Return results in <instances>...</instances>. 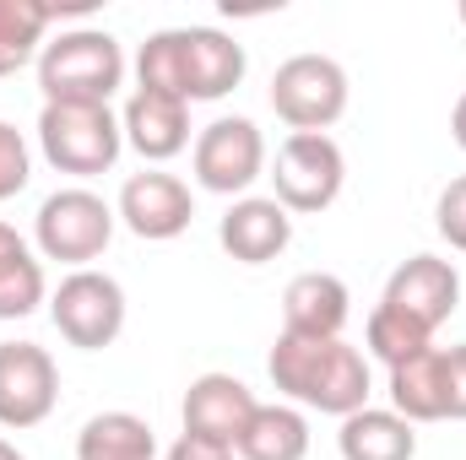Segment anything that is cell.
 Listing matches in <instances>:
<instances>
[{
    "mask_svg": "<svg viewBox=\"0 0 466 460\" xmlns=\"http://www.w3.org/2000/svg\"><path fill=\"white\" fill-rule=\"evenodd\" d=\"M266 374L293 406H309L326 417H352L369 406V357L342 336L320 342V336H288L282 331L271 357H266Z\"/></svg>",
    "mask_w": 466,
    "mask_h": 460,
    "instance_id": "cell-1",
    "label": "cell"
},
{
    "mask_svg": "<svg viewBox=\"0 0 466 460\" xmlns=\"http://www.w3.org/2000/svg\"><path fill=\"white\" fill-rule=\"evenodd\" d=\"M125 82V49L104 27H66L38 55L44 104H109Z\"/></svg>",
    "mask_w": 466,
    "mask_h": 460,
    "instance_id": "cell-2",
    "label": "cell"
},
{
    "mask_svg": "<svg viewBox=\"0 0 466 460\" xmlns=\"http://www.w3.org/2000/svg\"><path fill=\"white\" fill-rule=\"evenodd\" d=\"M38 152L49 157V168L93 179L109 174L125 152V130L109 104H44L38 115Z\"/></svg>",
    "mask_w": 466,
    "mask_h": 460,
    "instance_id": "cell-3",
    "label": "cell"
},
{
    "mask_svg": "<svg viewBox=\"0 0 466 460\" xmlns=\"http://www.w3.org/2000/svg\"><path fill=\"white\" fill-rule=\"evenodd\" d=\"M115 223L119 217L104 195L71 185V190L44 195V206H38V217H33V244H38L44 260H66V265L87 271V260H98V255L109 249Z\"/></svg>",
    "mask_w": 466,
    "mask_h": 460,
    "instance_id": "cell-4",
    "label": "cell"
},
{
    "mask_svg": "<svg viewBox=\"0 0 466 460\" xmlns=\"http://www.w3.org/2000/svg\"><path fill=\"white\" fill-rule=\"evenodd\" d=\"M271 109L293 135H326L348 115V71L331 55H293L271 76Z\"/></svg>",
    "mask_w": 466,
    "mask_h": 460,
    "instance_id": "cell-5",
    "label": "cell"
},
{
    "mask_svg": "<svg viewBox=\"0 0 466 460\" xmlns=\"http://www.w3.org/2000/svg\"><path fill=\"white\" fill-rule=\"evenodd\" d=\"M190 168H196V185L201 190L244 201L249 185L266 174V135H260V125L244 119V115L212 119L196 135V146H190Z\"/></svg>",
    "mask_w": 466,
    "mask_h": 460,
    "instance_id": "cell-6",
    "label": "cell"
},
{
    "mask_svg": "<svg viewBox=\"0 0 466 460\" xmlns=\"http://www.w3.org/2000/svg\"><path fill=\"white\" fill-rule=\"evenodd\" d=\"M49 320L55 331L82 352H104L119 342L125 331V287H119L109 271H71L55 298H49Z\"/></svg>",
    "mask_w": 466,
    "mask_h": 460,
    "instance_id": "cell-7",
    "label": "cell"
},
{
    "mask_svg": "<svg viewBox=\"0 0 466 460\" xmlns=\"http://www.w3.org/2000/svg\"><path fill=\"white\" fill-rule=\"evenodd\" d=\"M271 185H277V206H288L299 217L326 212L348 185V157L331 135H288L277 146Z\"/></svg>",
    "mask_w": 466,
    "mask_h": 460,
    "instance_id": "cell-8",
    "label": "cell"
},
{
    "mask_svg": "<svg viewBox=\"0 0 466 460\" xmlns=\"http://www.w3.org/2000/svg\"><path fill=\"white\" fill-rule=\"evenodd\" d=\"M115 217L136 238L147 244H168L190 228L196 217V195L179 174H163V168H141L119 185V201H115Z\"/></svg>",
    "mask_w": 466,
    "mask_h": 460,
    "instance_id": "cell-9",
    "label": "cell"
},
{
    "mask_svg": "<svg viewBox=\"0 0 466 460\" xmlns=\"http://www.w3.org/2000/svg\"><path fill=\"white\" fill-rule=\"evenodd\" d=\"M60 401V368L38 342H0V428H38Z\"/></svg>",
    "mask_w": 466,
    "mask_h": 460,
    "instance_id": "cell-10",
    "label": "cell"
},
{
    "mask_svg": "<svg viewBox=\"0 0 466 460\" xmlns=\"http://www.w3.org/2000/svg\"><path fill=\"white\" fill-rule=\"evenodd\" d=\"M380 304L401 309L412 325H423V331L434 336V331L461 309V276H456V265L440 260V255H412V260H401V265L390 271Z\"/></svg>",
    "mask_w": 466,
    "mask_h": 460,
    "instance_id": "cell-11",
    "label": "cell"
},
{
    "mask_svg": "<svg viewBox=\"0 0 466 460\" xmlns=\"http://www.w3.org/2000/svg\"><path fill=\"white\" fill-rule=\"evenodd\" d=\"M255 390L244 385V379H233V374H201V379H190V390H185V406H179V417H185V434H201V439H218V445H238V434H244V423L255 417Z\"/></svg>",
    "mask_w": 466,
    "mask_h": 460,
    "instance_id": "cell-12",
    "label": "cell"
},
{
    "mask_svg": "<svg viewBox=\"0 0 466 460\" xmlns=\"http://www.w3.org/2000/svg\"><path fill=\"white\" fill-rule=\"evenodd\" d=\"M185 55V104H218L244 82V44L223 27H179Z\"/></svg>",
    "mask_w": 466,
    "mask_h": 460,
    "instance_id": "cell-13",
    "label": "cell"
},
{
    "mask_svg": "<svg viewBox=\"0 0 466 460\" xmlns=\"http://www.w3.org/2000/svg\"><path fill=\"white\" fill-rule=\"evenodd\" d=\"M218 244L238 265H266L293 244V212L277 206V195H244L218 223Z\"/></svg>",
    "mask_w": 466,
    "mask_h": 460,
    "instance_id": "cell-14",
    "label": "cell"
},
{
    "mask_svg": "<svg viewBox=\"0 0 466 460\" xmlns=\"http://www.w3.org/2000/svg\"><path fill=\"white\" fill-rule=\"evenodd\" d=\"M119 130H125V146L130 152H141L147 163H168V157H179L190 146V104L185 98H168V93L136 87L125 98Z\"/></svg>",
    "mask_w": 466,
    "mask_h": 460,
    "instance_id": "cell-15",
    "label": "cell"
},
{
    "mask_svg": "<svg viewBox=\"0 0 466 460\" xmlns=\"http://www.w3.org/2000/svg\"><path fill=\"white\" fill-rule=\"evenodd\" d=\"M352 315V293L331 271H299L282 293V331L288 336H342Z\"/></svg>",
    "mask_w": 466,
    "mask_h": 460,
    "instance_id": "cell-16",
    "label": "cell"
},
{
    "mask_svg": "<svg viewBox=\"0 0 466 460\" xmlns=\"http://www.w3.org/2000/svg\"><path fill=\"white\" fill-rule=\"evenodd\" d=\"M390 412L418 423H445V346H423L418 357L390 368Z\"/></svg>",
    "mask_w": 466,
    "mask_h": 460,
    "instance_id": "cell-17",
    "label": "cell"
},
{
    "mask_svg": "<svg viewBox=\"0 0 466 460\" xmlns=\"http://www.w3.org/2000/svg\"><path fill=\"white\" fill-rule=\"evenodd\" d=\"M337 450H342V460H412L418 428L407 417H396L390 406H363V412L342 417Z\"/></svg>",
    "mask_w": 466,
    "mask_h": 460,
    "instance_id": "cell-18",
    "label": "cell"
},
{
    "mask_svg": "<svg viewBox=\"0 0 466 460\" xmlns=\"http://www.w3.org/2000/svg\"><path fill=\"white\" fill-rule=\"evenodd\" d=\"M238 460H304L309 455V417L299 406H255V417L244 423L238 445H233Z\"/></svg>",
    "mask_w": 466,
    "mask_h": 460,
    "instance_id": "cell-19",
    "label": "cell"
},
{
    "mask_svg": "<svg viewBox=\"0 0 466 460\" xmlns=\"http://www.w3.org/2000/svg\"><path fill=\"white\" fill-rule=\"evenodd\" d=\"M76 460H157V434L136 412H98L76 434Z\"/></svg>",
    "mask_w": 466,
    "mask_h": 460,
    "instance_id": "cell-20",
    "label": "cell"
},
{
    "mask_svg": "<svg viewBox=\"0 0 466 460\" xmlns=\"http://www.w3.org/2000/svg\"><path fill=\"white\" fill-rule=\"evenodd\" d=\"M44 293L49 287H44L38 255L11 223H0V320H27L44 304Z\"/></svg>",
    "mask_w": 466,
    "mask_h": 460,
    "instance_id": "cell-21",
    "label": "cell"
},
{
    "mask_svg": "<svg viewBox=\"0 0 466 460\" xmlns=\"http://www.w3.org/2000/svg\"><path fill=\"white\" fill-rule=\"evenodd\" d=\"M60 11L44 0H0V76H16L44 55V33Z\"/></svg>",
    "mask_w": 466,
    "mask_h": 460,
    "instance_id": "cell-22",
    "label": "cell"
},
{
    "mask_svg": "<svg viewBox=\"0 0 466 460\" xmlns=\"http://www.w3.org/2000/svg\"><path fill=\"white\" fill-rule=\"evenodd\" d=\"M363 342H369V352H374L385 368H396V363L418 357L423 346H434V336H429L423 325H412L401 309H390V304H374V309H369V325H363Z\"/></svg>",
    "mask_w": 466,
    "mask_h": 460,
    "instance_id": "cell-23",
    "label": "cell"
},
{
    "mask_svg": "<svg viewBox=\"0 0 466 460\" xmlns=\"http://www.w3.org/2000/svg\"><path fill=\"white\" fill-rule=\"evenodd\" d=\"M27 179H33V152H27V141H22V130L0 119V201L22 195Z\"/></svg>",
    "mask_w": 466,
    "mask_h": 460,
    "instance_id": "cell-24",
    "label": "cell"
},
{
    "mask_svg": "<svg viewBox=\"0 0 466 460\" xmlns=\"http://www.w3.org/2000/svg\"><path fill=\"white\" fill-rule=\"evenodd\" d=\"M434 228H440V238H445L451 249L466 255V174L440 190V201H434Z\"/></svg>",
    "mask_w": 466,
    "mask_h": 460,
    "instance_id": "cell-25",
    "label": "cell"
},
{
    "mask_svg": "<svg viewBox=\"0 0 466 460\" xmlns=\"http://www.w3.org/2000/svg\"><path fill=\"white\" fill-rule=\"evenodd\" d=\"M445 412L466 423V342L445 346Z\"/></svg>",
    "mask_w": 466,
    "mask_h": 460,
    "instance_id": "cell-26",
    "label": "cell"
},
{
    "mask_svg": "<svg viewBox=\"0 0 466 460\" xmlns=\"http://www.w3.org/2000/svg\"><path fill=\"white\" fill-rule=\"evenodd\" d=\"M163 460H238V455H233V445L201 439V434H179V439L168 445V455H163Z\"/></svg>",
    "mask_w": 466,
    "mask_h": 460,
    "instance_id": "cell-27",
    "label": "cell"
},
{
    "mask_svg": "<svg viewBox=\"0 0 466 460\" xmlns=\"http://www.w3.org/2000/svg\"><path fill=\"white\" fill-rule=\"evenodd\" d=\"M451 135H456V146L466 152V93L456 98V109H451Z\"/></svg>",
    "mask_w": 466,
    "mask_h": 460,
    "instance_id": "cell-28",
    "label": "cell"
},
{
    "mask_svg": "<svg viewBox=\"0 0 466 460\" xmlns=\"http://www.w3.org/2000/svg\"><path fill=\"white\" fill-rule=\"evenodd\" d=\"M0 460H27V455H22L16 445H5V439H0Z\"/></svg>",
    "mask_w": 466,
    "mask_h": 460,
    "instance_id": "cell-29",
    "label": "cell"
},
{
    "mask_svg": "<svg viewBox=\"0 0 466 460\" xmlns=\"http://www.w3.org/2000/svg\"><path fill=\"white\" fill-rule=\"evenodd\" d=\"M461 22H466V0H461Z\"/></svg>",
    "mask_w": 466,
    "mask_h": 460,
    "instance_id": "cell-30",
    "label": "cell"
}]
</instances>
